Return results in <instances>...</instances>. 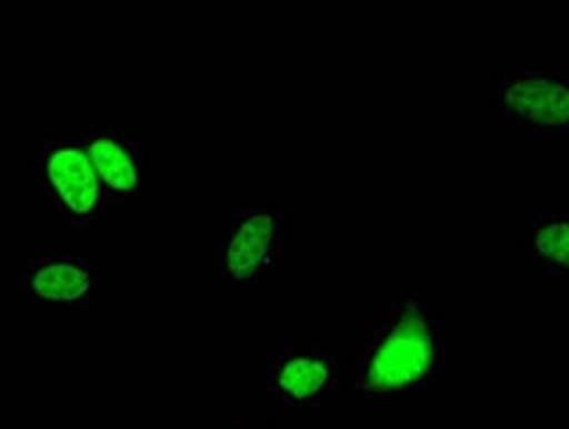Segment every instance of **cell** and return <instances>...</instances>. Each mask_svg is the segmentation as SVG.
I'll list each match as a JSON object with an SVG mask.
<instances>
[{
    "label": "cell",
    "instance_id": "52a82bcc",
    "mask_svg": "<svg viewBox=\"0 0 569 429\" xmlns=\"http://www.w3.org/2000/svg\"><path fill=\"white\" fill-rule=\"evenodd\" d=\"M88 157L108 191L111 209L129 206L141 190V149L111 124H96L81 137Z\"/></svg>",
    "mask_w": 569,
    "mask_h": 429
},
{
    "label": "cell",
    "instance_id": "277c9868",
    "mask_svg": "<svg viewBox=\"0 0 569 429\" xmlns=\"http://www.w3.org/2000/svg\"><path fill=\"white\" fill-rule=\"evenodd\" d=\"M343 368L339 343L321 337L282 340L272 363L264 368V391L291 421H319L337 405Z\"/></svg>",
    "mask_w": 569,
    "mask_h": 429
},
{
    "label": "cell",
    "instance_id": "8992f818",
    "mask_svg": "<svg viewBox=\"0 0 569 429\" xmlns=\"http://www.w3.org/2000/svg\"><path fill=\"white\" fill-rule=\"evenodd\" d=\"M111 276V261L99 252H30L27 301L44 310L91 309L106 300Z\"/></svg>",
    "mask_w": 569,
    "mask_h": 429
},
{
    "label": "cell",
    "instance_id": "5b68a950",
    "mask_svg": "<svg viewBox=\"0 0 569 429\" xmlns=\"http://www.w3.org/2000/svg\"><path fill=\"white\" fill-rule=\"evenodd\" d=\"M281 203L237 197L228 203L223 227L224 277L239 288L276 279L281 272Z\"/></svg>",
    "mask_w": 569,
    "mask_h": 429
},
{
    "label": "cell",
    "instance_id": "3957f363",
    "mask_svg": "<svg viewBox=\"0 0 569 429\" xmlns=\"http://www.w3.org/2000/svg\"><path fill=\"white\" fill-rule=\"evenodd\" d=\"M501 118L510 137L569 141V67L559 58H507Z\"/></svg>",
    "mask_w": 569,
    "mask_h": 429
},
{
    "label": "cell",
    "instance_id": "9c48e42d",
    "mask_svg": "<svg viewBox=\"0 0 569 429\" xmlns=\"http://www.w3.org/2000/svg\"><path fill=\"white\" fill-rule=\"evenodd\" d=\"M221 429H270L267 426L261 425V422L249 421V419H236V421L228 422L227 426H223Z\"/></svg>",
    "mask_w": 569,
    "mask_h": 429
},
{
    "label": "cell",
    "instance_id": "6da1fadb",
    "mask_svg": "<svg viewBox=\"0 0 569 429\" xmlns=\"http://www.w3.org/2000/svg\"><path fill=\"white\" fill-rule=\"evenodd\" d=\"M447 319L416 282H400L386 309L365 321L351 389L368 400L435 391L449 372Z\"/></svg>",
    "mask_w": 569,
    "mask_h": 429
},
{
    "label": "cell",
    "instance_id": "7a4b0ae2",
    "mask_svg": "<svg viewBox=\"0 0 569 429\" xmlns=\"http://www.w3.org/2000/svg\"><path fill=\"white\" fill-rule=\"evenodd\" d=\"M32 191L50 203L63 227L96 231L108 225V191L81 139H36L29 144Z\"/></svg>",
    "mask_w": 569,
    "mask_h": 429
},
{
    "label": "cell",
    "instance_id": "ba28073f",
    "mask_svg": "<svg viewBox=\"0 0 569 429\" xmlns=\"http://www.w3.org/2000/svg\"><path fill=\"white\" fill-rule=\"evenodd\" d=\"M529 263L550 281H569V207L537 212L526 240Z\"/></svg>",
    "mask_w": 569,
    "mask_h": 429
}]
</instances>
